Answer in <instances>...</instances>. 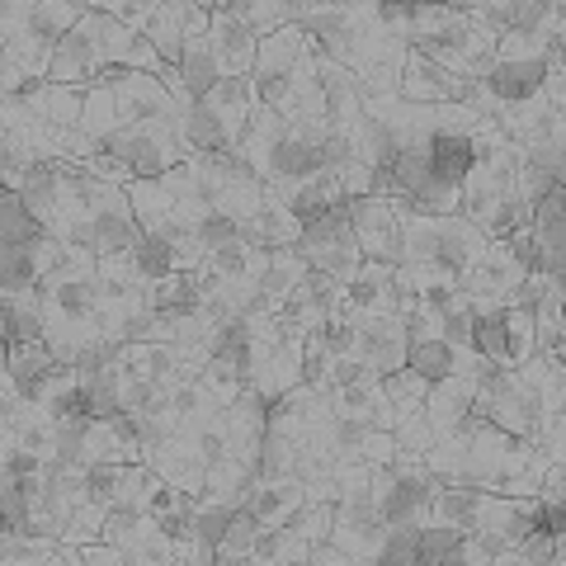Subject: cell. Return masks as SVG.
<instances>
[{"mask_svg":"<svg viewBox=\"0 0 566 566\" xmlns=\"http://www.w3.org/2000/svg\"><path fill=\"white\" fill-rule=\"evenodd\" d=\"M538 444L520 434L495 430L491 420L468 416L453 434L434 439V449L424 453V468L434 472V482L444 486H482V491H501L505 476H520L538 463Z\"/></svg>","mask_w":566,"mask_h":566,"instance_id":"obj_1","label":"cell"},{"mask_svg":"<svg viewBox=\"0 0 566 566\" xmlns=\"http://www.w3.org/2000/svg\"><path fill=\"white\" fill-rule=\"evenodd\" d=\"M91 14V0H6L0 10V39H6V62H20L29 76L48 81L52 57L71 29Z\"/></svg>","mask_w":566,"mask_h":566,"instance_id":"obj_2","label":"cell"},{"mask_svg":"<svg viewBox=\"0 0 566 566\" xmlns=\"http://www.w3.org/2000/svg\"><path fill=\"white\" fill-rule=\"evenodd\" d=\"M397 222H401V264H424V270H434L444 279H458L486 251V237L468 218H458V212L434 218V212L397 208Z\"/></svg>","mask_w":566,"mask_h":566,"instance_id":"obj_3","label":"cell"},{"mask_svg":"<svg viewBox=\"0 0 566 566\" xmlns=\"http://www.w3.org/2000/svg\"><path fill=\"white\" fill-rule=\"evenodd\" d=\"M133 48H137V33H128L118 20H109V14H95V10H91V14H85V20L62 39L57 57H52L48 81H57V85H81V91H91V85L104 76V71L128 66Z\"/></svg>","mask_w":566,"mask_h":566,"instance_id":"obj_4","label":"cell"},{"mask_svg":"<svg viewBox=\"0 0 566 566\" xmlns=\"http://www.w3.org/2000/svg\"><path fill=\"white\" fill-rule=\"evenodd\" d=\"M43 303H48L43 340L52 345V354H57L62 364H81L85 354L109 345V335H104V316H99V279L43 289Z\"/></svg>","mask_w":566,"mask_h":566,"instance_id":"obj_5","label":"cell"},{"mask_svg":"<svg viewBox=\"0 0 566 566\" xmlns=\"http://www.w3.org/2000/svg\"><path fill=\"white\" fill-rule=\"evenodd\" d=\"M245 326H251V359H245V387L251 392L274 401L303 382V345L279 331L274 312H260Z\"/></svg>","mask_w":566,"mask_h":566,"instance_id":"obj_6","label":"cell"},{"mask_svg":"<svg viewBox=\"0 0 566 566\" xmlns=\"http://www.w3.org/2000/svg\"><path fill=\"white\" fill-rule=\"evenodd\" d=\"M444 482H434V472L424 468V458H406L397 453V463L374 468V482H368V501L382 515V524H424L430 515V501Z\"/></svg>","mask_w":566,"mask_h":566,"instance_id":"obj_7","label":"cell"},{"mask_svg":"<svg viewBox=\"0 0 566 566\" xmlns=\"http://www.w3.org/2000/svg\"><path fill=\"white\" fill-rule=\"evenodd\" d=\"M95 151H104L114 166L128 170L133 180H161L166 170L199 156L180 133H170V128H118L109 137H99Z\"/></svg>","mask_w":566,"mask_h":566,"instance_id":"obj_8","label":"cell"},{"mask_svg":"<svg viewBox=\"0 0 566 566\" xmlns=\"http://www.w3.org/2000/svg\"><path fill=\"white\" fill-rule=\"evenodd\" d=\"M345 203L322 212V218H312L303 227V241H297V255H303L316 274H326L335 283H349L354 274H359V264H364L359 237H354V227H349V208Z\"/></svg>","mask_w":566,"mask_h":566,"instance_id":"obj_9","label":"cell"},{"mask_svg":"<svg viewBox=\"0 0 566 566\" xmlns=\"http://www.w3.org/2000/svg\"><path fill=\"white\" fill-rule=\"evenodd\" d=\"M476 416L491 420L495 430H505V434L534 439L543 401L528 392V387L510 374V368H491L486 378H476Z\"/></svg>","mask_w":566,"mask_h":566,"instance_id":"obj_10","label":"cell"},{"mask_svg":"<svg viewBox=\"0 0 566 566\" xmlns=\"http://www.w3.org/2000/svg\"><path fill=\"white\" fill-rule=\"evenodd\" d=\"M137 241H142V227H137V212H133L128 189L104 180L76 245H91L95 255H114V251H128V245H137Z\"/></svg>","mask_w":566,"mask_h":566,"instance_id":"obj_11","label":"cell"},{"mask_svg":"<svg viewBox=\"0 0 566 566\" xmlns=\"http://www.w3.org/2000/svg\"><path fill=\"white\" fill-rule=\"evenodd\" d=\"M312 52L307 43V33L303 24H289V29H279L274 39H264L260 43V57L251 66V91L260 104H270V109H279V99L283 91H289V81L297 76V62H303Z\"/></svg>","mask_w":566,"mask_h":566,"instance_id":"obj_12","label":"cell"},{"mask_svg":"<svg viewBox=\"0 0 566 566\" xmlns=\"http://www.w3.org/2000/svg\"><path fill=\"white\" fill-rule=\"evenodd\" d=\"M349 227L359 237L364 260H382V264H401V222L397 208L378 199V193H364V199H349Z\"/></svg>","mask_w":566,"mask_h":566,"instance_id":"obj_13","label":"cell"},{"mask_svg":"<svg viewBox=\"0 0 566 566\" xmlns=\"http://www.w3.org/2000/svg\"><path fill=\"white\" fill-rule=\"evenodd\" d=\"M382 534H387V524H382V515L374 510V501H368V495H364V501H345V505H335L331 543L349 557V566H368V562H378V553H382Z\"/></svg>","mask_w":566,"mask_h":566,"instance_id":"obj_14","label":"cell"},{"mask_svg":"<svg viewBox=\"0 0 566 566\" xmlns=\"http://www.w3.org/2000/svg\"><path fill=\"white\" fill-rule=\"evenodd\" d=\"M326 424H331V397H322L307 382L289 387L283 397H274L270 406H264V430L289 434V439H297V444L312 439L316 430H326Z\"/></svg>","mask_w":566,"mask_h":566,"instance_id":"obj_15","label":"cell"},{"mask_svg":"<svg viewBox=\"0 0 566 566\" xmlns=\"http://www.w3.org/2000/svg\"><path fill=\"white\" fill-rule=\"evenodd\" d=\"M406 349H411V331H406V322H397L392 312H382V316H359L354 354H359V359L374 368L378 378L406 368Z\"/></svg>","mask_w":566,"mask_h":566,"instance_id":"obj_16","label":"cell"},{"mask_svg":"<svg viewBox=\"0 0 566 566\" xmlns=\"http://www.w3.org/2000/svg\"><path fill=\"white\" fill-rule=\"evenodd\" d=\"M528 237H534V270L547 279H566V185L547 189V199L528 218Z\"/></svg>","mask_w":566,"mask_h":566,"instance_id":"obj_17","label":"cell"},{"mask_svg":"<svg viewBox=\"0 0 566 566\" xmlns=\"http://www.w3.org/2000/svg\"><path fill=\"white\" fill-rule=\"evenodd\" d=\"M524 274L528 270L505 251V241H486V251L476 255L463 274H458V293L463 297H501L505 303V293L520 289Z\"/></svg>","mask_w":566,"mask_h":566,"instance_id":"obj_18","label":"cell"},{"mask_svg":"<svg viewBox=\"0 0 566 566\" xmlns=\"http://www.w3.org/2000/svg\"><path fill=\"white\" fill-rule=\"evenodd\" d=\"M472 85L476 81L453 76V71L434 66L430 57H420V52H411L401 66V99H411V104H468Z\"/></svg>","mask_w":566,"mask_h":566,"instance_id":"obj_19","label":"cell"},{"mask_svg":"<svg viewBox=\"0 0 566 566\" xmlns=\"http://www.w3.org/2000/svg\"><path fill=\"white\" fill-rule=\"evenodd\" d=\"M316 76H322V95H326V128L349 137L354 128H359V118H364V85H359V76H354L349 66H340V62H326V57H316Z\"/></svg>","mask_w":566,"mask_h":566,"instance_id":"obj_20","label":"cell"},{"mask_svg":"<svg viewBox=\"0 0 566 566\" xmlns=\"http://www.w3.org/2000/svg\"><path fill=\"white\" fill-rule=\"evenodd\" d=\"M303 227L307 222L264 185V203H260V212H251V218L241 222V241L260 245V251H293V245L303 241Z\"/></svg>","mask_w":566,"mask_h":566,"instance_id":"obj_21","label":"cell"},{"mask_svg":"<svg viewBox=\"0 0 566 566\" xmlns=\"http://www.w3.org/2000/svg\"><path fill=\"white\" fill-rule=\"evenodd\" d=\"M303 501H307L303 476H260L255 472V482H251V491H245L241 510H251L264 528H274V524H289L297 510H303Z\"/></svg>","mask_w":566,"mask_h":566,"instance_id":"obj_22","label":"cell"},{"mask_svg":"<svg viewBox=\"0 0 566 566\" xmlns=\"http://www.w3.org/2000/svg\"><path fill=\"white\" fill-rule=\"evenodd\" d=\"M468 416H476V378L449 374V378L430 382V397H424V420H430L434 439L453 434Z\"/></svg>","mask_w":566,"mask_h":566,"instance_id":"obj_23","label":"cell"},{"mask_svg":"<svg viewBox=\"0 0 566 566\" xmlns=\"http://www.w3.org/2000/svg\"><path fill=\"white\" fill-rule=\"evenodd\" d=\"M62 241L43 237L29 245H0V289H43V279L57 264Z\"/></svg>","mask_w":566,"mask_h":566,"instance_id":"obj_24","label":"cell"},{"mask_svg":"<svg viewBox=\"0 0 566 566\" xmlns=\"http://www.w3.org/2000/svg\"><path fill=\"white\" fill-rule=\"evenodd\" d=\"M212 48H218V62H222V76H251V66L260 57V39L241 20L227 14V6L212 0V29H208Z\"/></svg>","mask_w":566,"mask_h":566,"instance_id":"obj_25","label":"cell"},{"mask_svg":"<svg viewBox=\"0 0 566 566\" xmlns=\"http://www.w3.org/2000/svg\"><path fill=\"white\" fill-rule=\"evenodd\" d=\"M264 401L260 392H251V387H245V392L227 406V439H232V463H245L255 472V463H260V444H264Z\"/></svg>","mask_w":566,"mask_h":566,"instance_id":"obj_26","label":"cell"},{"mask_svg":"<svg viewBox=\"0 0 566 566\" xmlns=\"http://www.w3.org/2000/svg\"><path fill=\"white\" fill-rule=\"evenodd\" d=\"M283 203H289L297 218L303 222H312V218H322V212H331V208H340L349 193H345V185H340V175L335 170H312V175H303V180H289V185H270Z\"/></svg>","mask_w":566,"mask_h":566,"instance_id":"obj_27","label":"cell"},{"mask_svg":"<svg viewBox=\"0 0 566 566\" xmlns=\"http://www.w3.org/2000/svg\"><path fill=\"white\" fill-rule=\"evenodd\" d=\"M0 331H6V345L43 340L48 331L43 289H0Z\"/></svg>","mask_w":566,"mask_h":566,"instance_id":"obj_28","label":"cell"},{"mask_svg":"<svg viewBox=\"0 0 566 566\" xmlns=\"http://www.w3.org/2000/svg\"><path fill=\"white\" fill-rule=\"evenodd\" d=\"M85 95L81 85H57V81H33L29 91L20 95V104L29 114H39L43 123H52V128H81L85 118Z\"/></svg>","mask_w":566,"mask_h":566,"instance_id":"obj_29","label":"cell"},{"mask_svg":"<svg viewBox=\"0 0 566 566\" xmlns=\"http://www.w3.org/2000/svg\"><path fill=\"white\" fill-rule=\"evenodd\" d=\"M0 368H6V374H10L14 382H20L24 401H33V397H39L52 378L62 374L66 364L57 359V354H52V345H48V340H29V345H6V364H0Z\"/></svg>","mask_w":566,"mask_h":566,"instance_id":"obj_30","label":"cell"},{"mask_svg":"<svg viewBox=\"0 0 566 566\" xmlns=\"http://www.w3.org/2000/svg\"><path fill=\"white\" fill-rule=\"evenodd\" d=\"M147 468H151L156 476H166V482H170L175 491L203 495V486H208V463L189 449V439H185V434H170L166 444L147 458Z\"/></svg>","mask_w":566,"mask_h":566,"instance_id":"obj_31","label":"cell"},{"mask_svg":"<svg viewBox=\"0 0 566 566\" xmlns=\"http://www.w3.org/2000/svg\"><path fill=\"white\" fill-rule=\"evenodd\" d=\"M203 104L212 109V118L222 123V133L232 137V147L241 142L245 123H251V109H255V91H251V76H227L222 85H212V91L203 95Z\"/></svg>","mask_w":566,"mask_h":566,"instance_id":"obj_32","label":"cell"},{"mask_svg":"<svg viewBox=\"0 0 566 566\" xmlns=\"http://www.w3.org/2000/svg\"><path fill=\"white\" fill-rule=\"evenodd\" d=\"M392 274H397V264L364 260L359 274L345 283L349 312H354V316H382V312H392Z\"/></svg>","mask_w":566,"mask_h":566,"instance_id":"obj_33","label":"cell"},{"mask_svg":"<svg viewBox=\"0 0 566 566\" xmlns=\"http://www.w3.org/2000/svg\"><path fill=\"white\" fill-rule=\"evenodd\" d=\"M180 76H185V91L193 99H203L212 85H222V62H218V48H212L208 33H189L185 39V57H180Z\"/></svg>","mask_w":566,"mask_h":566,"instance_id":"obj_34","label":"cell"},{"mask_svg":"<svg viewBox=\"0 0 566 566\" xmlns=\"http://www.w3.org/2000/svg\"><path fill=\"white\" fill-rule=\"evenodd\" d=\"M237 510H241V505H222V501H193V524H189V538H185V543L199 547L203 566L218 562V543L227 538V528H232Z\"/></svg>","mask_w":566,"mask_h":566,"instance_id":"obj_35","label":"cell"},{"mask_svg":"<svg viewBox=\"0 0 566 566\" xmlns=\"http://www.w3.org/2000/svg\"><path fill=\"white\" fill-rule=\"evenodd\" d=\"M543 81H547V62H495L482 85L501 104H520L528 95H538Z\"/></svg>","mask_w":566,"mask_h":566,"instance_id":"obj_36","label":"cell"},{"mask_svg":"<svg viewBox=\"0 0 566 566\" xmlns=\"http://www.w3.org/2000/svg\"><path fill=\"white\" fill-rule=\"evenodd\" d=\"M307 274H312V264L297 255V245L293 251H270V270H264V279H260V293H264V303H270V312H279L283 303H289Z\"/></svg>","mask_w":566,"mask_h":566,"instance_id":"obj_37","label":"cell"},{"mask_svg":"<svg viewBox=\"0 0 566 566\" xmlns=\"http://www.w3.org/2000/svg\"><path fill=\"white\" fill-rule=\"evenodd\" d=\"M151 48H156V57H161L166 66H180L185 57V0H161V10H156V20L147 24V33H142Z\"/></svg>","mask_w":566,"mask_h":566,"instance_id":"obj_38","label":"cell"},{"mask_svg":"<svg viewBox=\"0 0 566 566\" xmlns=\"http://www.w3.org/2000/svg\"><path fill=\"white\" fill-rule=\"evenodd\" d=\"M312 557V543L297 534L293 524H274L264 528L260 524V538H255V566H297Z\"/></svg>","mask_w":566,"mask_h":566,"instance_id":"obj_39","label":"cell"},{"mask_svg":"<svg viewBox=\"0 0 566 566\" xmlns=\"http://www.w3.org/2000/svg\"><path fill=\"white\" fill-rule=\"evenodd\" d=\"M33 401H39L43 406V411L52 416V420H71V416H85V397H81V368L76 364H66L62 368V374L57 378H52L48 387H43V392L39 397H33Z\"/></svg>","mask_w":566,"mask_h":566,"instance_id":"obj_40","label":"cell"},{"mask_svg":"<svg viewBox=\"0 0 566 566\" xmlns=\"http://www.w3.org/2000/svg\"><path fill=\"white\" fill-rule=\"evenodd\" d=\"M151 307H156V312L185 316V312H199V307H208V303H203L199 283H193V270H175V274H166V279L151 283Z\"/></svg>","mask_w":566,"mask_h":566,"instance_id":"obj_41","label":"cell"},{"mask_svg":"<svg viewBox=\"0 0 566 566\" xmlns=\"http://www.w3.org/2000/svg\"><path fill=\"white\" fill-rule=\"evenodd\" d=\"M562 297H566V279H553L547 293L534 303V349L543 354H562Z\"/></svg>","mask_w":566,"mask_h":566,"instance_id":"obj_42","label":"cell"},{"mask_svg":"<svg viewBox=\"0 0 566 566\" xmlns=\"http://www.w3.org/2000/svg\"><path fill=\"white\" fill-rule=\"evenodd\" d=\"M382 397H387V406H392L397 420L420 416L424 411V397H430V378L416 374V368H397V374L382 378Z\"/></svg>","mask_w":566,"mask_h":566,"instance_id":"obj_43","label":"cell"},{"mask_svg":"<svg viewBox=\"0 0 566 566\" xmlns=\"http://www.w3.org/2000/svg\"><path fill=\"white\" fill-rule=\"evenodd\" d=\"M43 237H48V227L24 208L20 193L6 189V199H0V245H29Z\"/></svg>","mask_w":566,"mask_h":566,"instance_id":"obj_44","label":"cell"},{"mask_svg":"<svg viewBox=\"0 0 566 566\" xmlns=\"http://www.w3.org/2000/svg\"><path fill=\"white\" fill-rule=\"evenodd\" d=\"M406 368H416V374L439 382V378L458 374V349L444 345L439 335H424V340H411V349H406Z\"/></svg>","mask_w":566,"mask_h":566,"instance_id":"obj_45","label":"cell"},{"mask_svg":"<svg viewBox=\"0 0 566 566\" xmlns=\"http://www.w3.org/2000/svg\"><path fill=\"white\" fill-rule=\"evenodd\" d=\"M430 161H434V170L444 175V180L463 185V175L472 166V133H439L430 142Z\"/></svg>","mask_w":566,"mask_h":566,"instance_id":"obj_46","label":"cell"},{"mask_svg":"<svg viewBox=\"0 0 566 566\" xmlns=\"http://www.w3.org/2000/svg\"><path fill=\"white\" fill-rule=\"evenodd\" d=\"M255 538H260V520L251 510H237L232 528H227V538L218 543V566H245L255 562Z\"/></svg>","mask_w":566,"mask_h":566,"instance_id":"obj_47","label":"cell"},{"mask_svg":"<svg viewBox=\"0 0 566 566\" xmlns=\"http://www.w3.org/2000/svg\"><path fill=\"white\" fill-rule=\"evenodd\" d=\"M81 279H99V255L91 251V245L62 241L57 264H52V274L43 279V289H57V283H81Z\"/></svg>","mask_w":566,"mask_h":566,"instance_id":"obj_48","label":"cell"},{"mask_svg":"<svg viewBox=\"0 0 566 566\" xmlns=\"http://www.w3.org/2000/svg\"><path fill=\"white\" fill-rule=\"evenodd\" d=\"M458 543H463V528L424 520L420 524V557H416V566H453L458 562Z\"/></svg>","mask_w":566,"mask_h":566,"instance_id":"obj_49","label":"cell"},{"mask_svg":"<svg viewBox=\"0 0 566 566\" xmlns=\"http://www.w3.org/2000/svg\"><path fill=\"white\" fill-rule=\"evenodd\" d=\"M118 128H123V118H118V104H114V95H109V85L95 81L91 95H85L81 133L91 137V142H99V137H109V133H118Z\"/></svg>","mask_w":566,"mask_h":566,"instance_id":"obj_50","label":"cell"},{"mask_svg":"<svg viewBox=\"0 0 566 566\" xmlns=\"http://www.w3.org/2000/svg\"><path fill=\"white\" fill-rule=\"evenodd\" d=\"M534 354V307H505V359L501 368H520Z\"/></svg>","mask_w":566,"mask_h":566,"instance_id":"obj_51","label":"cell"},{"mask_svg":"<svg viewBox=\"0 0 566 566\" xmlns=\"http://www.w3.org/2000/svg\"><path fill=\"white\" fill-rule=\"evenodd\" d=\"M95 14H109V20H118L128 33H147V24L156 20V10H161V0H91Z\"/></svg>","mask_w":566,"mask_h":566,"instance_id":"obj_52","label":"cell"},{"mask_svg":"<svg viewBox=\"0 0 566 566\" xmlns=\"http://www.w3.org/2000/svg\"><path fill=\"white\" fill-rule=\"evenodd\" d=\"M255 472H260V476H297V439L264 430V444H260V463H255Z\"/></svg>","mask_w":566,"mask_h":566,"instance_id":"obj_53","label":"cell"},{"mask_svg":"<svg viewBox=\"0 0 566 566\" xmlns=\"http://www.w3.org/2000/svg\"><path fill=\"white\" fill-rule=\"evenodd\" d=\"M416 557H420V524H387L378 562L382 566H416Z\"/></svg>","mask_w":566,"mask_h":566,"instance_id":"obj_54","label":"cell"},{"mask_svg":"<svg viewBox=\"0 0 566 566\" xmlns=\"http://www.w3.org/2000/svg\"><path fill=\"white\" fill-rule=\"evenodd\" d=\"M368 378H378V374L359 359V354H335V359H326L322 397H335V392H345V387H354V382H368Z\"/></svg>","mask_w":566,"mask_h":566,"instance_id":"obj_55","label":"cell"},{"mask_svg":"<svg viewBox=\"0 0 566 566\" xmlns=\"http://www.w3.org/2000/svg\"><path fill=\"white\" fill-rule=\"evenodd\" d=\"M392 439H397V453H406V458H424V453L434 449V430H430V420H424V411L397 420L392 424Z\"/></svg>","mask_w":566,"mask_h":566,"instance_id":"obj_56","label":"cell"},{"mask_svg":"<svg viewBox=\"0 0 566 566\" xmlns=\"http://www.w3.org/2000/svg\"><path fill=\"white\" fill-rule=\"evenodd\" d=\"M297 534H303L307 543H326L331 538V524H335V505H326V501H303V510H297V515L289 520Z\"/></svg>","mask_w":566,"mask_h":566,"instance_id":"obj_57","label":"cell"},{"mask_svg":"<svg viewBox=\"0 0 566 566\" xmlns=\"http://www.w3.org/2000/svg\"><path fill=\"white\" fill-rule=\"evenodd\" d=\"M104 520H109V510L104 505H91L85 501L81 510H76V520L66 524V534H62V543H76V547H85V543H95V538H104Z\"/></svg>","mask_w":566,"mask_h":566,"instance_id":"obj_58","label":"cell"},{"mask_svg":"<svg viewBox=\"0 0 566 566\" xmlns=\"http://www.w3.org/2000/svg\"><path fill=\"white\" fill-rule=\"evenodd\" d=\"M359 458H364L368 468L397 463V439H392V430H374V424H368L364 439H359Z\"/></svg>","mask_w":566,"mask_h":566,"instance_id":"obj_59","label":"cell"},{"mask_svg":"<svg viewBox=\"0 0 566 566\" xmlns=\"http://www.w3.org/2000/svg\"><path fill=\"white\" fill-rule=\"evenodd\" d=\"M307 562H312V566H349V557H345L331 538H326V543H312V557H307Z\"/></svg>","mask_w":566,"mask_h":566,"instance_id":"obj_60","label":"cell"}]
</instances>
